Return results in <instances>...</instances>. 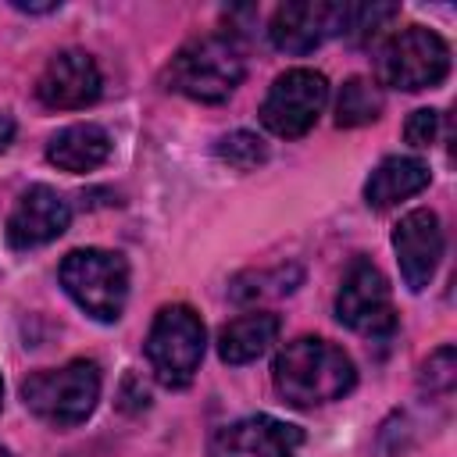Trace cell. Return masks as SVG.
I'll return each instance as SVG.
<instances>
[{
  "instance_id": "1",
  "label": "cell",
  "mask_w": 457,
  "mask_h": 457,
  "mask_svg": "<svg viewBox=\"0 0 457 457\" xmlns=\"http://www.w3.org/2000/svg\"><path fill=\"white\" fill-rule=\"evenodd\" d=\"M271 378L286 403L318 407L346 396L357 382V368L343 353V346L318 336H300L278 350L271 364Z\"/></svg>"
},
{
  "instance_id": "2",
  "label": "cell",
  "mask_w": 457,
  "mask_h": 457,
  "mask_svg": "<svg viewBox=\"0 0 457 457\" xmlns=\"http://www.w3.org/2000/svg\"><path fill=\"white\" fill-rule=\"evenodd\" d=\"M246 75V57L232 36H196L168 64V86L200 104H221Z\"/></svg>"
},
{
  "instance_id": "3",
  "label": "cell",
  "mask_w": 457,
  "mask_h": 457,
  "mask_svg": "<svg viewBox=\"0 0 457 457\" xmlns=\"http://www.w3.org/2000/svg\"><path fill=\"white\" fill-rule=\"evenodd\" d=\"M21 400L39 421L54 428L82 425L100 400V368L96 361L79 357V361H68L64 368L32 371L21 382Z\"/></svg>"
},
{
  "instance_id": "4",
  "label": "cell",
  "mask_w": 457,
  "mask_h": 457,
  "mask_svg": "<svg viewBox=\"0 0 457 457\" xmlns=\"http://www.w3.org/2000/svg\"><path fill=\"white\" fill-rule=\"evenodd\" d=\"M57 278L64 286V293L96 321H118L125 311V296H129V264L121 253L114 250H71L61 268Z\"/></svg>"
},
{
  "instance_id": "5",
  "label": "cell",
  "mask_w": 457,
  "mask_h": 457,
  "mask_svg": "<svg viewBox=\"0 0 457 457\" xmlns=\"http://www.w3.org/2000/svg\"><path fill=\"white\" fill-rule=\"evenodd\" d=\"M204 321L186 303H168L157 311L146 336V361L161 386L182 389L193 382L204 361Z\"/></svg>"
},
{
  "instance_id": "6",
  "label": "cell",
  "mask_w": 457,
  "mask_h": 457,
  "mask_svg": "<svg viewBox=\"0 0 457 457\" xmlns=\"http://www.w3.org/2000/svg\"><path fill=\"white\" fill-rule=\"evenodd\" d=\"M450 71V46L425 25H411L389 36L375 54V75L382 86L393 89H432Z\"/></svg>"
},
{
  "instance_id": "7",
  "label": "cell",
  "mask_w": 457,
  "mask_h": 457,
  "mask_svg": "<svg viewBox=\"0 0 457 457\" xmlns=\"http://www.w3.org/2000/svg\"><path fill=\"white\" fill-rule=\"evenodd\" d=\"M325 100H328V82L321 71L289 68L271 82L261 104V125L278 139H300L314 129L318 114L325 111Z\"/></svg>"
},
{
  "instance_id": "8",
  "label": "cell",
  "mask_w": 457,
  "mask_h": 457,
  "mask_svg": "<svg viewBox=\"0 0 457 457\" xmlns=\"http://www.w3.org/2000/svg\"><path fill=\"white\" fill-rule=\"evenodd\" d=\"M336 318L346 328L371 336V339L393 332L396 314H393L389 282L368 257H353L350 268L343 271V282L336 293Z\"/></svg>"
},
{
  "instance_id": "9",
  "label": "cell",
  "mask_w": 457,
  "mask_h": 457,
  "mask_svg": "<svg viewBox=\"0 0 457 457\" xmlns=\"http://www.w3.org/2000/svg\"><path fill=\"white\" fill-rule=\"evenodd\" d=\"M303 432L271 414H250L214 432L207 457H296Z\"/></svg>"
},
{
  "instance_id": "10",
  "label": "cell",
  "mask_w": 457,
  "mask_h": 457,
  "mask_svg": "<svg viewBox=\"0 0 457 457\" xmlns=\"http://www.w3.org/2000/svg\"><path fill=\"white\" fill-rule=\"evenodd\" d=\"M393 250H396L400 275H403L407 289L421 293L432 282L439 257H443V228H439L436 211L418 207V211L403 214L400 225L393 228Z\"/></svg>"
},
{
  "instance_id": "11",
  "label": "cell",
  "mask_w": 457,
  "mask_h": 457,
  "mask_svg": "<svg viewBox=\"0 0 457 457\" xmlns=\"http://www.w3.org/2000/svg\"><path fill=\"white\" fill-rule=\"evenodd\" d=\"M36 96L50 111H79L100 96V68L86 50H61L46 61Z\"/></svg>"
},
{
  "instance_id": "12",
  "label": "cell",
  "mask_w": 457,
  "mask_h": 457,
  "mask_svg": "<svg viewBox=\"0 0 457 457\" xmlns=\"http://www.w3.org/2000/svg\"><path fill=\"white\" fill-rule=\"evenodd\" d=\"M343 7L346 4H328V0H296L282 4L271 14L268 36L278 50L286 54H311L325 36L343 32Z\"/></svg>"
},
{
  "instance_id": "13",
  "label": "cell",
  "mask_w": 457,
  "mask_h": 457,
  "mask_svg": "<svg viewBox=\"0 0 457 457\" xmlns=\"http://www.w3.org/2000/svg\"><path fill=\"white\" fill-rule=\"evenodd\" d=\"M71 221L68 200L50 186H32L21 193L7 218V243L14 250H32L50 239H57Z\"/></svg>"
},
{
  "instance_id": "14",
  "label": "cell",
  "mask_w": 457,
  "mask_h": 457,
  "mask_svg": "<svg viewBox=\"0 0 457 457\" xmlns=\"http://www.w3.org/2000/svg\"><path fill=\"white\" fill-rule=\"evenodd\" d=\"M107 157H111V136H107V129H100L93 121L68 125L46 143V161L57 164L61 171H71V175L93 171Z\"/></svg>"
},
{
  "instance_id": "15",
  "label": "cell",
  "mask_w": 457,
  "mask_h": 457,
  "mask_svg": "<svg viewBox=\"0 0 457 457\" xmlns=\"http://www.w3.org/2000/svg\"><path fill=\"white\" fill-rule=\"evenodd\" d=\"M428 186V164L418 157H386L364 182V200L375 211H386Z\"/></svg>"
},
{
  "instance_id": "16",
  "label": "cell",
  "mask_w": 457,
  "mask_h": 457,
  "mask_svg": "<svg viewBox=\"0 0 457 457\" xmlns=\"http://www.w3.org/2000/svg\"><path fill=\"white\" fill-rule=\"evenodd\" d=\"M278 336V318L268 311H253L243 318H232L218 332V353L225 364H250L257 361Z\"/></svg>"
},
{
  "instance_id": "17",
  "label": "cell",
  "mask_w": 457,
  "mask_h": 457,
  "mask_svg": "<svg viewBox=\"0 0 457 457\" xmlns=\"http://www.w3.org/2000/svg\"><path fill=\"white\" fill-rule=\"evenodd\" d=\"M382 114V93L368 79H346L339 96H336V125L339 129H357L368 125Z\"/></svg>"
},
{
  "instance_id": "18",
  "label": "cell",
  "mask_w": 457,
  "mask_h": 457,
  "mask_svg": "<svg viewBox=\"0 0 457 457\" xmlns=\"http://www.w3.org/2000/svg\"><path fill=\"white\" fill-rule=\"evenodd\" d=\"M218 157H221L228 168H236V171H253L257 164H264L268 146H264L261 136L239 129V132H228V136L218 139Z\"/></svg>"
},
{
  "instance_id": "19",
  "label": "cell",
  "mask_w": 457,
  "mask_h": 457,
  "mask_svg": "<svg viewBox=\"0 0 457 457\" xmlns=\"http://www.w3.org/2000/svg\"><path fill=\"white\" fill-rule=\"evenodd\" d=\"M396 18V7L389 4H346L343 7V32L353 39H371L382 32V25Z\"/></svg>"
},
{
  "instance_id": "20",
  "label": "cell",
  "mask_w": 457,
  "mask_h": 457,
  "mask_svg": "<svg viewBox=\"0 0 457 457\" xmlns=\"http://www.w3.org/2000/svg\"><path fill=\"white\" fill-rule=\"evenodd\" d=\"M403 136H407V143L418 146V150L432 146L436 136H439V111H432V107L414 111V114L407 118V125H403Z\"/></svg>"
},
{
  "instance_id": "21",
  "label": "cell",
  "mask_w": 457,
  "mask_h": 457,
  "mask_svg": "<svg viewBox=\"0 0 457 457\" xmlns=\"http://www.w3.org/2000/svg\"><path fill=\"white\" fill-rule=\"evenodd\" d=\"M425 386L432 393H450L453 386V346H439L428 361H425Z\"/></svg>"
},
{
  "instance_id": "22",
  "label": "cell",
  "mask_w": 457,
  "mask_h": 457,
  "mask_svg": "<svg viewBox=\"0 0 457 457\" xmlns=\"http://www.w3.org/2000/svg\"><path fill=\"white\" fill-rule=\"evenodd\" d=\"M11 139H14V118L11 114H0V154L11 146Z\"/></svg>"
},
{
  "instance_id": "23",
  "label": "cell",
  "mask_w": 457,
  "mask_h": 457,
  "mask_svg": "<svg viewBox=\"0 0 457 457\" xmlns=\"http://www.w3.org/2000/svg\"><path fill=\"white\" fill-rule=\"evenodd\" d=\"M14 7L18 11H32V14H43V11H57V4L50 0V4H25V0H14Z\"/></svg>"
},
{
  "instance_id": "24",
  "label": "cell",
  "mask_w": 457,
  "mask_h": 457,
  "mask_svg": "<svg viewBox=\"0 0 457 457\" xmlns=\"http://www.w3.org/2000/svg\"><path fill=\"white\" fill-rule=\"evenodd\" d=\"M0 457H11V450H7V446H0Z\"/></svg>"
},
{
  "instance_id": "25",
  "label": "cell",
  "mask_w": 457,
  "mask_h": 457,
  "mask_svg": "<svg viewBox=\"0 0 457 457\" xmlns=\"http://www.w3.org/2000/svg\"><path fill=\"white\" fill-rule=\"evenodd\" d=\"M0 400H4V382H0Z\"/></svg>"
}]
</instances>
